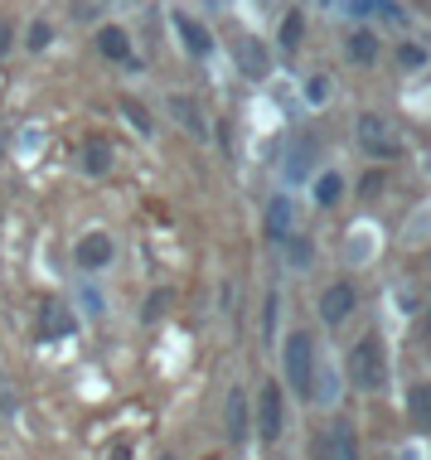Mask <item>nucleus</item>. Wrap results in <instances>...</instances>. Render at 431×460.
Segmentation results:
<instances>
[{"instance_id": "7ed1b4c3", "label": "nucleus", "mask_w": 431, "mask_h": 460, "mask_svg": "<svg viewBox=\"0 0 431 460\" xmlns=\"http://www.w3.org/2000/svg\"><path fill=\"white\" fill-rule=\"evenodd\" d=\"M349 378L359 393H378L388 383V349L378 334H364L359 344L349 349Z\"/></svg>"}, {"instance_id": "4468645a", "label": "nucleus", "mask_w": 431, "mask_h": 460, "mask_svg": "<svg viewBox=\"0 0 431 460\" xmlns=\"http://www.w3.org/2000/svg\"><path fill=\"white\" fill-rule=\"evenodd\" d=\"M170 111H175V121H180L184 131L208 136V121L199 117V102H194V97H170Z\"/></svg>"}, {"instance_id": "b1692460", "label": "nucleus", "mask_w": 431, "mask_h": 460, "mask_svg": "<svg viewBox=\"0 0 431 460\" xmlns=\"http://www.w3.org/2000/svg\"><path fill=\"white\" fill-rule=\"evenodd\" d=\"M170 310V291H151V301H145V320H160Z\"/></svg>"}, {"instance_id": "9b49d317", "label": "nucleus", "mask_w": 431, "mask_h": 460, "mask_svg": "<svg viewBox=\"0 0 431 460\" xmlns=\"http://www.w3.org/2000/svg\"><path fill=\"white\" fill-rule=\"evenodd\" d=\"M97 49H102L112 64H131V34L121 30V24H107V30L97 34Z\"/></svg>"}, {"instance_id": "c756f323", "label": "nucleus", "mask_w": 431, "mask_h": 460, "mask_svg": "<svg viewBox=\"0 0 431 460\" xmlns=\"http://www.w3.org/2000/svg\"><path fill=\"white\" fill-rule=\"evenodd\" d=\"M160 460H175V456H170V451H165V456H160Z\"/></svg>"}, {"instance_id": "4be33fe9", "label": "nucleus", "mask_w": 431, "mask_h": 460, "mask_svg": "<svg viewBox=\"0 0 431 460\" xmlns=\"http://www.w3.org/2000/svg\"><path fill=\"white\" fill-rule=\"evenodd\" d=\"M427 64V54L417 44H398V68H422Z\"/></svg>"}, {"instance_id": "f3484780", "label": "nucleus", "mask_w": 431, "mask_h": 460, "mask_svg": "<svg viewBox=\"0 0 431 460\" xmlns=\"http://www.w3.org/2000/svg\"><path fill=\"white\" fill-rule=\"evenodd\" d=\"M330 441H335V456H339V460H359V437H354V427H349V421H335Z\"/></svg>"}, {"instance_id": "6e6552de", "label": "nucleus", "mask_w": 431, "mask_h": 460, "mask_svg": "<svg viewBox=\"0 0 431 460\" xmlns=\"http://www.w3.org/2000/svg\"><path fill=\"white\" fill-rule=\"evenodd\" d=\"M262 223H267V238H272V243H286L291 233H295V204H291L286 194H277L272 204H267V218Z\"/></svg>"}, {"instance_id": "f8f14e48", "label": "nucleus", "mask_w": 431, "mask_h": 460, "mask_svg": "<svg viewBox=\"0 0 431 460\" xmlns=\"http://www.w3.org/2000/svg\"><path fill=\"white\" fill-rule=\"evenodd\" d=\"M408 417L417 431H431V383H412L408 393Z\"/></svg>"}, {"instance_id": "7c9ffc66", "label": "nucleus", "mask_w": 431, "mask_h": 460, "mask_svg": "<svg viewBox=\"0 0 431 460\" xmlns=\"http://www.w3.org/2000/svg\"><path fill=\"white\" fill-rule=\"evenodd\" d=\"M204 460H214V456H204Z\"/></svg>"}, {"instance_id": "393cba45", "label": "nucleus", "mask_w": 431, "mask_h": 460, "mask_svg": "<svg viewBox=\"0 0 431 460\" xmlns=\"http://www.w3.org/2000/svg\"><path fill=\"white\" fill-rule=\"evenodd\" d=\"M359 194H364V199H378V194H383V170H368L364 184H359Z\"/></svg>"}, {"instance_id": "6ab92c4d", "label": "nucleus", "mask_w": 431, "mask_h": 460, "mask_svg": "<svg viewBox=\"0 0 431 460\" xmlns=\"http://www.w3.org/2000/svg\"><path fill=\"white\" fill-rule=\"evenodd\" d=\"M301 30H305V15H301V10H291V15L281 20V49H295V44H301Z\"/></svg>"}, {"instance_id": "c85d7f7f", "label": "nucleus", "mask_w": 431, "mask_h": 460, "mask_svg": "<svg viewBox=\"0 0 431 460\" xmlns=\"http://www.w3.org/2000/svg\"><path fill=\"white\" fill-rule=\"evenodd\" d=\"M422 340L431 344V310H427V315H422Z\"/></svg>"}, {"instance_id": "2eb2a0df", "label": "nucleus", "mask_w": 431, "mask_h": 460, "mask_svg": "<svg viewBox=\"0 0 431 460\" xmlns=\"http://www.w3.org/2000/svg\"><path fill=\"white\" fill-rule=\"evenodd\" d=\"M83 170H88V175H107V170H112V146H107L102 136L83 141Z\"/></svg>"}, {"instance_id": "bb28decb", "label": "nucleus", "mask_w": 431, "mask_h": 460, "mask_svg": "<svg viewBox=\"0 0 431 460\" xmlns=\"http://www.w3.org/2000/svg\"><path fill=\"white\" fill-rule=\"evenodd\" d=\"M107 460H131V446H127V441H117V446H112V456H107Z\"/></svg>"}, {"instance_id": "aec40b11", "label": "nucleus", "mask_w": 431, "mask_h": 460, "mask_svg": "<svg viewBox=\"0 0 431 460\" xmlns=\"http://www.w3.org/2000/svg\"><path fill=\"white\" fill-rule=\"evenodd\" d=\"M121 111H127V117H131V127H136V131H145V136L155 131V121L145 117V107L136 102V97H127V102H121Z\"/></svg>"}, {"instance_id": "412c9836", "label": "nucleus", "mask_w": 431, "mask_h": 460, "mask_svg": "<svg viewBox=\"0 0 431 460\" xmlns=\"http://www.w3.org/2000/svg\"><path fill=\"white\" fill-rule=\"evenodd\" d=\"M24 44H30L34 54H44V49L54 44V30H48V20H34V24H30V40H24Z\"/></svg>"}, {"instance_id": "f03ea898", "label": "nucleus", "mask_w": 431, "mask_h": 460, "mask_svg": "<svg viewBox=\"0 0 431 460\" xmlns=\"http://www.w3.org/2000/svg\"><path fill=\"white\" fill-rule=\"evenodd\" d=\"M354 141H359V151L374 155V160H402V155H408L398 127H392L383 111H364V117L354 121Z\"/></svg>"}, {"instance_id": "0eeeda50", "label": "nucleus", "mask_w": 431, "mask_h": 460, "mask_svg": "<svg viewBox=\"0 0 431 460\" xmlns=\"http://www.w3.org/2000/svg\"><path fill=\"white\" fill-rule=\"evenodd\" d=\"M248 427H252V407H248V397H242V388H233L228 402H224V437H228L233 446H242Z\"/></svg>"}, {"instance_id": "ddd939ff", "label": "nucleus", "mask_w": 431, "mask_h": 460, "mask_svg": "<svg viewBox=\"0 0 431 460\" xmlns=\"http://www.w3.org/2000/svg\"><path fill=\"white\" fill-rule=\"evenodd\" d=\"M311 194H315L320 208H335L339 199H344V175H339V170H325V175H315Z\"/></svg>"}, {"instance_id": "5701e85b", "label": "nucleus", "mask_w": 431, "mask_h": 460, "mask_svg": "<svg viewBox=\"0 0 431 460\" xmlns=\"http://www.w3.org/2000/svg\"><path fill=\"white\" fill-rule=\"evenodd\" d=\"M311 460H339V456H335V441H330V431H325V437H311Z\"/></svg>"}, {"instance_id": "cd10ccee", "label": "nucleus", "mask_w": 431, "mask_h": 460, "mask_svg": "<svg viewBox=\"0 0 431 460\" xmlns=\"http://www.w3.org/2000/svg\"><path fill=\"white\" fill-rule=\"evenodd\" d=\"M10 34H15V30H10V24H5V20H0V54H5V44H10Z\"/></svg>"}, {"instance_id": "a211bd4d", "label": "nucleus", "mask_w": 431, "mask_h": 460, "mask_svg": "<svg viewBox=\"0 0 431 460\" xmlns=\"http://www.w3.org/2000/svg\"><path fill=\"white\" fill-rule=\"evenodd\" d=\"M349 58H359V64H374V58H378V40H374L368 30L349 34Z\"/></svg>"}, {"instance_id": "423d86ee", "label": "nucleus", "mask_w": 431, "mask_h": 460, "mask_svg": "<svg viewBox=\"0 0 431 460\" xmlns=\"http://www.w3.org/2000/svg\"><path fill=\"white\" fill-rule=\"evenodd\" d=\"M112 257H117V243L107 238V233H83L78 247H73V262H78L83 271H102V267H112Z\"/></svg>"}, {"instance_id": "39448f33", "label": "nucleus", "mask_w": 431, "mask_h": 460, "mask_svg": "<svg viewBox=\"0 0 431 460\" xmlns=\"http://www.w3.org/2000/svg\"><path fill=\"white\" fill-rule=\"evenodd\" d=\"M354 305H359V291H354V281H330L325 291H320V325H344V320L354 315Z\"/></svg>"}, {"instance_id": "f257e3e1", "label": "nucleus", "mask_w": 431, "mask_h": 460, "mask_svg": "<svg viewBox=\"0 0 431 460\" xmlns=\"http://www.w3.org/2000/svg\"><path fill=\"white\" fill-rule=\"evenodd\" d=\"M281 373L295 397H315V340L305 330H291L281 344Z\"/></svg>"}, {"instance_id": "9d476101", "label": "nucleus", "mask_w": 431, "mask_h": 460, "mask_svg": "<svg viewBox=\"0 0 431 460\" xmlns=\"http://www.w3.org/2000/svg\"><path fill=\"white\" fill-rule=\"evenodd\" d=\"M175 30H180V40H184V49H189V54H208V49H214V34H208L194 15H184V10L175 15Z\"/></svg>"}, {"instance_id": "dca6fc26", "label": "nucleus", "mask_w": 431, "mask_h": 460, "mask_svg": "<svg viewBox=\"0 0 431 460\" xmlns=\"http://www.w3.org/2000/svg\"><path fill=\"white\" fill-rule=\"evenodd\" d=\"M238 64H242L248 78H267V54H262L257 40H238Z\"/></svg>"}, {"instance_id": "20e7f679", "label": "nucleus", "mask_w": 431, "mask_h": 460, "mask_svg": "<svg viewBox=\"0 0 431 460\" xmlns=\"http://www.w3.org/2000/svg\"><path fill=\"white\" fill-rule=\"evenodd\" d=\"M281 431H286V393H281V383H262V393H257V437L281 441Z\"/></svg>"}, {"instance_id": "1a4fd4ad", "label": "nucleus", "mask_w": 431, "mask_h": 460, "mask_svg": "<svg viewBox=\"0 0 431 460\" xmlns=\"http://www.w3.org/2000/svg\"><path fill=\"white\" fill-rule=\"evenodd\" d=\"M40 334L44 340H68L73 334V315H68L64 301H44L40 305Z\"/></svg>"}, {"instance_id": "a878e982", "label": "nucleus", "mask_w": 431, "mask_h": 460, "mask_svg": "<svg viewBox=\"0 0 431 460\" xmlns=\"http://www.w3.org/2000/svg\"><path fill=\"white\" fill-rule=\"evenodd\" d=\"M305 97H311V102L320 107V102L330 97V78H311V83H305Z\"/></svg>"}]
</instances>
